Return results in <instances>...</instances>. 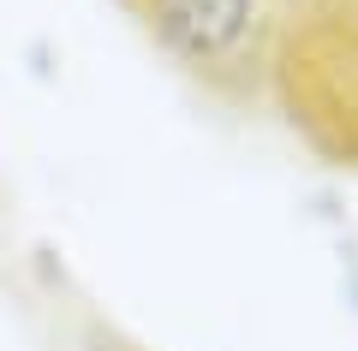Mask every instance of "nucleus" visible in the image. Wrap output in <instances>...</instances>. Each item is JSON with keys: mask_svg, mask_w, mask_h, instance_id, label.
<instances>
[{"mask_svg": "<svg viewBox=\"0 0 358 351\" xmlns=\"http://www.w3.org/2000/svg\"><path fill=\"white\" fill-rule=\"evenodd\" d=\"M162 30L192 54H227L251 24V0H155Z\"/></svg>", "mask_w": 358, "mask_h": 351, "instance_id": "f257e3e1", "label": "nucleus"}]
</instances>
